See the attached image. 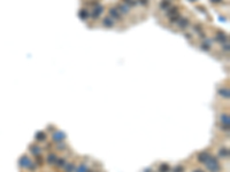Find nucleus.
Wrapping results in <instances>:
<instances>
[{
	"label": "nucleus",
	"mask_w": 230,
	"mask_h": 172,
	"mask_svg": "<svg viewBox=\"0 0 230 172\" xmlns=\"http://www.w3.org/2000/svg\"><path fill=\"white\" fill-rule=\"evenodd\" d=\"M104 22H105V25L106 27H113L114 25V23H113V21H111V20H108V18H105V20H104Z\"/></svg>",
	"instance_id": "1"
}]
</instances>
